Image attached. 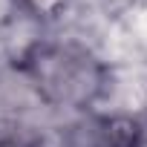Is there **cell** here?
<instances>
[{
  "label": "cell",
  "mask_w": 147,
  "mask_h": 147,
  "mask_svg": "<svg viewBox=\"0 0 147 147\" xmlns=\"http://www.w3.org/2000/svg\"><path fill=\"white\" fill-rule=\"evenodd\" d=\"M0 147H43V133L18 115H0Z\"/></svg>",
  "instance_id": "3"
},
{
  "label": "cell",
  "mask_w": 147,
  "mask_h": 147,
  "mask_svg": "<svg viewBox=\"0 0 147 147\" xmlns=\"http://www.w3.org/2000/svg\"><path fill=\"white\" fill-rule=\"evenodd\" d=\"M141 118H144V124H147V104H144V115H141Z\"/></svg>",
  "instance_id": "5"
},
{
  "label": "cell",
  "mask_w": 147,
  "mask_h": 147,
  "mask_svg": "<svg viewBox=\"0 0 147 147\" xmlns=\"http://www.w3.org/2000/svg\"><path fill=\"white\" fill-rule=\"evenodd\" d=\"M147 124L130 113H81L58 138V147H144Z\"/></svg>",
  "instance_id": "2"
},
{
  "label": "cell",
  "mask_w": 147,
  "mask_h": 147,
  "mask_svg": "<svg viewBox=\"0 0 147 147\" xmlns=\"http://www.w3.org/2000/svg\"><path fill=\"white\" fill-rule=\"evenodd\" d=\"M12 6L18 12H23L29 20L38 23H55L63 18V12L69 9V0H12Z\"/></svg>",
  "instance_id": "4"
},
{
  "label": "cell",
  "mask_w": 147,
  "mask_h": 147,
  "mask_svg": "<svg viewBox=\"0 0 147 147\" xmlns=\"http://www.w3.org/2000/svg\"><path fill=\"white\" fill-rule=\"evenodd\" d=\"M15 66L35 95L55 110L90 113L113 87L107 61L81 43L35 40L18 55Z\"/></svg>",
  "instance_id": "1"
}]
</instances>
